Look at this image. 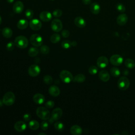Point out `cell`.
Segmentation results:
<instances>
[{
	"label": "cell",
	"instance_id": "cell-1",
	"mask_svg": "<svg viewBox=\"0 0 135 135\" xmlns=\"http://www.w3.org/2000/svg\"><path fill=\"white\" fill-rule=\"evenodd\" d=\"M36 115L40 119L47 120L50 119V113L47 108L43 107H40L37 108L36 110Z\"/></svg>",
	"mask_w": 135,
	"mask_h": 135
},
{
	"label": "cell",
	"instance_id": "cell-2",
	"mask_svg": "<svg viewBox=\"0 0 135 135\" xmlns=\"http://www.w3.org/2000/svg\"><path fill=\"white\" fill-rule=\"evenodd\" d=\"M14 43L16 46L20 49L26 48L28 44L27 38L22 35L17 36L14 40Z\"/></svg>",
	"mask_w": 135,
	"mask_h": 135
},
{
	"label": "cell",
	"instance_id": "cell-3",
	"mask_svg": "<svg viewBox=\"0 0 135 135\" xmlns=\"http://www.w3.org/2000/svg\"><path fill=\"white\" fill-rule=\"evenodd\" d=\"M15 95L12 92H6L3 98V102L4 104L7 106L12 105L15 102Z\"/></svg>",
	"mask_w": 135,
	"mask_h": 135
},
{
	"label": "cell",
	"instance_id": "cell-4",
	"mask_svg": "<svg viewBox=\"0 0 135 135\" xmlns=\"http://www.w3.org/2000/svg\"><path fill=\"white\" fill-rule=\"evenodd\" d=\"M61 80L65 83H69L73 80V76L72 73L68 70H62L60 73Z\"/></svg>",
	"mask_w": 135,
	"mask_h": 135
},
{
	"label": "cell",
	"instance_id": "cell-5",
	"mask_svg": "<svg viewBox=\"0 0 135 135\" xmlns=\"http://www.w3.org/2000/svg\"><path fill=\"white\" fill-rule=\"evenodd\" d=\"M130 83V81L127 77L122 76L118 81V87L120 90L124 91L128 89Z\"/></svg>",
	"mask_w": 135,
	"mask_h": 135
},
{
	"label": "cell",
	"instance_id": "cell-6",
	"mask_svg": "<svg viewBox=\"0 0 135 135\" xmlns=\"http://www.w3.org/2000/svg\"><path fill=\"white\" fill-rule=\"evenodd\" d=\"M30 40L32 45L35 47L41 46L43 42L42 37L38 34H34L32 35L30 37Z\"/></svg>",
	"mask_w": 135,
	"mask_h": 135
},
{
	"label": "cell",
	"instance_id": "cell-7",
	"mask_svg": "<svg viewBox=\"0 0 135 135\" xmlns=\"http://www.w3.org/2000/svg\"><path fill=\"white\" fill-rule=\"evenodd\" d=\"M51 27L52 30L56 32H59L61 31L63 27L62 23L61 20L57 18L54 19L51 24Z\"/></svg>",
	"mask_w": 135,
	"mask_h": 135
},
{
	"label": "cell",
	"instance_id": "cell-8",
	"mask_svg": "<svg viewBox=\"0 0 135 135\" xmlns=\"http://www.w3.org/2000/svg\"><path fill=\"white\" fill-rule=\"evenodd\" d=\"M41 69L36 64L31 65L28 69V73L31 76L35 77L37 76L40 73Z\"/></svg>",
	"mask_w": 135,
	"mask_h": 135
},
{
	"label": "cell",
	"instance_id": "cell-9",
	"mask_svg": "<svg viewBox=\"0 0 135 135\" xmlns=\"http://www.w3.org/2000/svg\"><path fill=\"white\" fill-rule=\"evenodd\" d=\"M110 63L115 66H119L123 62V57L119 54L112 55L110 59Z\"/></svg>",
	"mask_w": 135,
	"mask_h": 135
},
{
	"label": "cell",
	"instance_id": "cell-10",
	"mask_svg": "<svg viewBox=\"0 0 135 135\" xmlns=\"http://www.w3.org/2000/svg\"><path fill=\"white\" fill-rule=\"evenodd\" d=\"M109 63V60L108 58L104 56H101L98 57L97 60V66L100 68L103 69L107 66Z\"/></svg>",
	"mask_w": 135,
	"mask_h": 135
},
{
	"label": "cell",
	"instance_id": "cell-11",
	"mask_svg": "<svg viewBox=\"0 0 135 135\" xmlns=\"http://www.w3.org/2000/svg\"><path fill=\"white\" fill-rule=\"evenodd\" d=\"M29 25L31 28L34 31H38L40 30L42 27V23L41 21L37 18H34L31 20Z\"/></svg>",
	"mask_w": 135,
	"mask_h": 135
},
{
	"label": "cell",
	"instance_id": "cell-12",
	"mask_svg": "<svg viewBox=\"0 0 135 135\" xmlns=\"http://www.w3.org/2000/svg\"><path fill=\"white\" fill-rule=\"evenodd\" d=\"M63 114L62 110L60 108H57L54 109L51 114V118L54 121H57L59 120Z\"/></svg>",
	"mask_w": 135,
	"mask_h": 135
},
{
	"label": "cell",
	"instance_id": "cell-13",
	"mask_svg": "<svg viewBox=\"0 0 135 135\" xmlns=\"http://www.w3.org/2000/svg\"><path fill=\"white\" fill-rule=\"evenodd\" d=\"M24 9V4L21 1L16 2L13 6V11L17 14H20L23 12Z\"/></svg>",
	"mask_w": 135,
	"mask_h": 135
},
{
	"label": "cell",
	"instance_id": "cell-14",
	"mask_svg": "<svg viewBox=\"0 0 135 135\" xmlns=\"http://www.w3.org/2000/svg\"><path fill=\"white\" fill-rule=\"evenodd\" d=\"M52 18V14L47 11H43L40 14V18L43 22H49Z\"/></svg>",
	"mask_w": 135,
	"mask_h": 135
},
{
	"label": "cell",
	"instance_id": "cell-15",
	"mask_svg": "<svg viewBox=\"0 0 135 135\" xmlns=\"http://www.w3.org/2000/svg\"><path fill=\"white\" fill-rule=\"evenodd\" d=\"M26 128V124L23 121H19L14 124V129L18 132L24 131Z\"/></svg>",
	"mask_w": 135,
	"mask_h": 135
},
{
	"label": "cell",
	"instance_id": "cell-16",
	"mask_svg": "<svg viewBox=\"0 0 135 135\" xmlns=\"http://www.w3.org/2000/svg\"><path fill=\"white\" fill-rule=\"evenodd\" d=\"M128 21V16L126 14H120L117 18V23L120 26L124 25Z\"/></svg>",
	"mask_w": 135,
	"mask_h": 135
},
{
	"label": "cell",
	"instance_id": "cell-17",
	"mask_svg": "<svg viewBox=\"0 0 135 135\" xmlns=\"http://www.w3.org/2000/svg\"><path fill=\"white\" fill-rule=\"evenodd\" d=\"M75 25L80 28H83L86 25V22L84 18L80 16H78L75 18L74 20Z\"/></svg>",
	"mask_w": 135,
	"mask_h": 135
},
{
	"label": "cell",
	"instance_id": "cell-18",
	"mask_svg": "<svg viewBox=\"0 0 135 135\" xmlns=\"http://www.w3.org/2000/svg\"><path fill=\"white\" fill-rule=\"evenodd\" d=\"M99 79L103 82H107L109 80L110 77L109 72L106 70H102L99 73Z\"/></svg>",
	"mask_w": 135,
	"mask_h": 135
},
{
	"label": "cell",
	"instance_id": "cell-19",
	"mask_svg": "<svg viewBox=\"0 0 135 135\" xmlns=\"http://www.w3.org/2000/svg\"><path fill=\"white\" fill-rule=\"evenodd\" d=\"M34 102L38 104H41L45 101L44 96L41 93L35 94L33 98Z\"/></svg>",
	"mask_w": 135,
	"mask_h": 135
},
{
	"label": "cell",
	"instance_id": "cell-20",
	"mask_svg": "<svg viewBox=\"0 0 135 135\" xmlns=\"http://www.w3.org/2000/svg\"><path fill=\"white\" fill-rule=\"evenodd\" d=\"M90 9L92 13H93L94 15H97L100 13L101 8L98 3L94 2L90 5Z\"/></svg>",
	"mask_w": 135,
	"mask_h": 135
},
{
	"label": "cell",
	"instance_id": "cell-21",
	"mask_svg": "<svg viewBox=\"0 0 135 135\" xmlns=\"http://www.w3.org/2000/svg\"><path fill=\"white\" fill-rule=\"evenodd\" d=\"M49 93L51 95L56 97L60 94V90L57 86L52 85L49 89Z\"/></svg>",
	"mask_w": 135,
	"mask_h": 135
},
{
	"label": "cell",
	"instance_id": "cell-22",
	"mask_svg": "<svg viewBox=\"0 0 135 135\" xmlns=\"http://www.w3.org/2000/svg\"><path fill=\"white\" fill-rule=\"evenodd\" d=\"M70 132L73 135H80L82 133V129L78 125L72 126L70 128Z\"/></svg>",
	"mask_w": 135,
	"mask_h": 135
},
{
	"label": "cell",
	"instance_id": "cell-23",
	"mask_svg": "<svg viewBox=\"0 0 135 135\" xmlns=\"http://www.w3.org/2000/svg\"><path fill=\"white\" fill-rule=\"evenodd\" d=\"M28 23L26 20L21 19L20 20L17 24V27L20 30H24L28 26Z\"/></svg>",
	"mask_w": 135,
	"mask_h": 135
},
{
	"label": "cell",
	"instance_id": "cell-24",
	"mask_svg": "<svg viewBox=\"0 0 135 135\" xmlns=\"http://www.w3.org/2000/svg\"><path fill=\"white\" fill-rule=\"evenodd\" d=\"M3 36L5 38H10L13 35V31L11 28L9 27H5L3 29L2 32Z\"/></svg>",
	"mask_w": 135,
	"mask_h": 135
},
{
	"label": "cell",
	"instance_id": "cell-25",
	"mask_svg": "<svg viewBox=\"0 0 135 135\" xmlns=\"http://www.w3.org/2000/svg\"><path fill=\"white\" fill-rule=\"evenodd\" d=\"M40 124L37 121L32 120L28 123V127L32 130H35L38 129Z\"/></svg>",
	"mask_w": 135,
	"mask_h": 135
},
{
	"label": "cell",
	"instance_id": "cell-26",
	"mask_svg": "<svg viewBox=\"0 0 135 135\" xmlns=\"http://www.w3.org/2000/svg\"><path fill=\"white\" fill-rule=\"evenodd\" d=\"M38 49L36 47H32L28 50V54L31 57H34L38 54Z\"/></svg>",
	"mask_w": 135,
	"mask_h": 135
},
{
	"label": "cell",
	"instance_id": "cell-27",
	"mask_svg": "<svg viewBox=\"0 0 135 135\" xmlns=\"http://www.w3.org/2000/svg\"><path fill=\"white\" fill-rule=\"evenodd\" d=\"M124 64L129 69H133L135 66V62L131 59H127L125 60Z\"/></svg>",
	"mask_w": 135,
	"mask_h": 135
},
{
	"label": "cell",
	"instance_id": "cell-28",
	"mask_svg": "<svg viewBox=\"0 0 135 135\" xmlns=\"http://www.w3.org/2000/svg\"><path fill=\"white\" fill-rule=\"evenodd\" d=\"M85 80V76L83 74H78L76 75L73 79V81L74 82L81 83L84 82Z\"/></svg>",
	"mask_w": 135,
	"mask_h": 135
},
{
	"label": "cell",
	"instance_id": "cell-29",
	"mask_svg": "<svg viewBox=\"0 0 135 135\" xmlns=\"http://www.w3.org/2000/svg\"><path fill=\"white\" fill-rule=\"evenodd\" d=\"M110 73L114 77H118L121 74L120 70L116 67L111 68L110 70Z\"/></svg>",
	"mask_w": 135,
	"mask_h": 135
},
{
	"label": "cell",
	"instance_id": "cell-30",
	"mask_svg": "<svg viewBox=\"0 0 135 135\" xmlns=\"http://www.w3.org/2000/svg\"><path fill=\"white\" fill-rule=\"evenodd\" d=\"M60 35L59 34L54 33L51 35L50 41L52 43H57L60 41Z\"/></svg>",
	"mask_w": 135,
	"mask_h": 135
},
{
	"label": "cell",
	"instance_id": "cell-31",
	"mask_svg": "<svg viewBox=\"0 0 135 135\" xmlns=\"http://www.w3.org/2000/svg\"><path fill=\"white\" fill-rule=\"evenodd\" d=\"M54 128L58 131H62L64 129V126L62 122L57 121L54 123Z\"/></svg>",
	"mask_w": 135,
	"mask_h": 135
},
{
	"label": "cell",
	"instance_id": "cell-32",
	"mask_svg": "<svg viewBox=\"0 0 135 135\" xmlns=\"http://www.w3.org/2000/svg\"><path fill=\"white\" fill-rule=\"evenodd\" d=\"M43 81L45 84L49 85V84H51L53 82V78H52L51 76L46 75L44 76Z\"/></svg>",
	"mask_w": 135,
	"mask_h": 135
},
{
	"label": "cell",
	"instance_id": "cell-33",
	"mask_svg": "<svg viewBox=\"0 0 135 135\" xmlns=\"http://www.w3.org/2000/svg\"><path fill=\"white\" fill-rule=\"evenodd\" d=\"M40 51L43 54H47L49 53L50 48L48 46L46 45H41L40 47Z\"/></svg>",
	"mask_w": 135,
	"mask_h": 135
},
{
	"label": "cell",
	"instance_id": "cell-34",
	"mask_svg": "<svg viewBox=\"0 0 135 135\" xmlns=\"http://www.w3.org/2000/svg\"><path fill=\"white\" fill-rule=\"evenodd\" d=\"M61 46L65 49H69L71 46V42L69 40H64L62 42Z\"/></svg>",
	"mask_w": 135,
	"mask_h": 135
},
{
	"label": "cell",
	"instance_id": "cell-35",
	"mask_svg": "<svg viewBox=\"0 0 135 135\" xmlns=\"http://www.w3.org/2000/svg\"><path fill=\"white\" fill-rule=\"evenodd\" d=\"M116 9L118 11L121 13H123L126 11V7L122 3H118L116 5Z\"/></svg>",
	"mask_w": 135,
	"mask_h": 135
},
{
	"label": "cell",
	"instance_id": "cell-36",
	"mask_svg": "<svg viewBox=\"0 0 135 135\" xmlns=\"http://www.w3.org/2000/svg\"><path fill=\"white\" fill-rule=\"evenodd\" d=\"M25 15L27 19H32L34 15V13L32 9H27L25 12Z\"/></svg>",
	"mask_w": 135,
	"mask_h": 135
},
{
	"label": "cell",
	"instance_id": "cell-37",
	"mask_svg": "<svg viewBox=\"0 0 135 135\" xmlns=\"http://www.w3.org/2000/svg\"><path fill=\"white\" fill-rule=\"evenodd\" d=\"M98 71V69L97 66H94V65H92L89 68V70H88V71H89V73L92 75H94Z\"/></svg>",
	"mask_w": 135,
	"mask_h": 135
},
{
	"label": "cell",
	"instance_id": "cell-38",
	"mask_svg": "<svg viewBox=\"0 0 135 135\" xmlns=\"http://www.w3.org/2000/svg\"><path fill=\"white\" fill-rule=\"evenodd\" d=\"M52 15L55 17H59L62 15V12L61 9H56L53 12Z\"/></svg>",
	"mask_w": 135,
	"mask_h": 135
},
{
	"label": "cell",
	"instance_id": "cell-39",
	"mask_svg": "<svg viewBox=\"0 0 135 135\" xmlns=\"http://www.w3.org/2000/svg\"><path fill=\"white\" fill-rule=\"evenodd\" d=\"M15 43L14 42H9L7 44H6V49L9 51H12L14 49V46H15Z\"/></svg>",
	"mask_w": 135,
	"mask_h": 135
},
{
	"label": "cell",
	"instance_id": "cell-40",
	"mask_svg": "<svg viewBox=\"0 0 135 135\" xmlns=\"http://www.w3.org/2000/svg\"><path fill=\"white\" fill-rule=\"evenodd\" d=\"M54 106V102L52 100L48 101L45 103V107L48 109H51L53 108Z\"/></svg>",
	"mask_w": 135,
	"mask_h": 135
},
{
	"label": "cell",
	"instance_id": "cell-41",
	"mask_svg": "<svg viewBox=\"0 0 135 135\" xmlns=\"http://www.w3.org/2000/svg\"><path fill=\"white\" fill-rule=\"evenodd\" d=\"M41 128L43 130H46L49 128V123L47 121H43L41 123Z\"/></svg>",
	"mask_w": 135,
	"mask_h": 135
},
{
	"label": "cell",
	"instance_id": "cell-42",
	"mask_svg": "<svg viewBox=\"0 0 135 135\" xmlns=\"http://www.w3.org/2000/svg\"><path fill=\"white\" fill-rule=\"evenodd\" d=\"M61 34L62 35V36L63 37H65V38H67L70 35V32L68 30H64L62 31V33H61Z\"/></svg>",
	"mask_w": 135,
	"mask_h": 135
},
{
	"label": "cell",
	"instance_id": "cell-43",
	"mask_svg": "<svg viewBox=\"0 0 135 135\" xmlns=\"http://www.w3.org/2000/svg\"><path fill=\"white\" fill-rule=\"evenodd\" d=\"M23 119L24 120V121H28L31 119V115L30 113H25L23 115Z\"/></svg>",
	"mask_w": 135,
	"mask_h": 135
},
{
	"label": "cell",
	"instance_id": "cell-44",
	"mask_svg": "<svg viewBox=\"0 0 135 135\" xmlns=\"http://www.w3.org/2000/svg\"><path fill=\"white\" fill-rule=\"evenodd\" d=\"M82 2L85 5H88L91 3V0H82Z\"/></svg>",
	"mask_w": 135,
	"mask_h": 135
},
{
	"label": "cell",
	"instance_id": "cell-45",
	"mask_svg": "<svg viewBox=\"0 0 135 135\" xmlns=\"http://www.w3.org/2000/svg\"><path fill=\"white\" fill-rule=\"evenodd\" d=\"M77 45V42L76 41H73V42H71V46H76V45Z\"/></svg>",
	"mask_w": 135,
	"mask_h": 135
},
{
	"label": "cell",
	"instance_id": "cell-46",
	"mask_svg": "<svg viewBox=\"0 0 135 135\" xmlns=\"http://www.w3.org/2000/svg\"><path fill=\"white\" fill-rule=\"evenodd\" d=\"M8 3H12L14 2L15 0H6Z\"/></svg>",
	"mask_w": 135,
	"mask_h": 135
},
{
	"label": "cell",
	"instance_id": "cell-47",
	"mask_svg": "<svg viewBox=\"0 0 135 135\" xmlns=\"http://www.w3.org/2000/svg\"><path fill=\"white\" fill-rule=\"evenodd\" d=\"M2 101H3V100H2ZM2 101H1L0 100V106L3 105V102H2Z\"/></svg>",
	"mask_w": 135,
	"mask_h": 135
},
{
	"label": "cell",
	"instance_id": "cell-48",
	"mask_svg": "<svg viewBox=\"0 0 135 135\" xmlns=\"http://www.w3.org/2000/svg\"><path fill=\"white\" fill-rule=\"evenodd\" d=\"M38 134H39V135H41V134L46 135V134H45V133H38Z\"/></svg>",
	"mask_w": 135,
	"mask_h": 135
},
{
	"label": "cell",
	"instance_id": "cell-49",
	"mask_svg": "<svg viewBox=\"0 0 135 135\" xmlns=\"http://www.w3.org/2000/svg\"><path fill=\"white\" fill-rule=\"evenodd\" d=\"M2 18H1V17L0 16V25L1 24V23H2Z\"/></svg>",
	"mask_w": 135,
	"mask_h": 135
},
{
	"label": "cell",
	"instance_id": "cell-50",
	"mask_svg": "<svg viewBox=\"0 0 135 135\" xmlns=\"http://www.w3.org/2000/svg\"><path fill=\"white\" fill-rule=\"evenodd\" d=\"M50 1H54V0H50Z\"/></svg>",
	"mask_w": 135,
	"mask_h": 135
}]
</instances>
